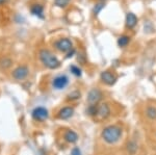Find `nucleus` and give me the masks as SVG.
<instances>
[{
    "instance_id": "1",
    "label": "nucleus",
    "mask_w": 156,
    "mask_h": 155,
    "mask_svg": "<svg viewBox=\"0 0 156 155\" xmlns=\"http://www.w3.org/2000/svg\"><path fill=\"white\" fill-rule=\"evenodd\" d=\"M123 130L120 126L117 125H109L105 127L101 132V139L108 145H115L121 139Z\"/></svg>"
},
{
    "instance_id": "2",
    "label": "nucleus",
    "mask_w": 156,
    "mask_h": 155,
    "mask_svg": "<svg viewBox=\"0 0 156 155\" xmlns=\"http://www.w3.org/2000/svg\"><path fill=\"white\" fill-rule=\"evenodd\" d=\"M40 59L49 69H57L60 66V62L57 59V57L54 55L52 52H50L47 49H42L39 53Z\"/></svg>"
},
{
    "instance_id": "3",
    "label": "nucleus",
    "mask_w": 156,
    "mask_h": 155,
    "mask_svg": "<svg viewBox=\"0 0 156 155\" xmlns=\"http://www.w3.org/2000/svg\"><path fill=\"white\" fill-rule=\"evenodd\" d=\"M110 112H112V111H110L109 104L104 102V103H101L97 106L96 118L98 120H106L107 118H109Z\"/></svg>"
},
{
    "instance_id": "4",
    "label": "nucleus",
    "mask_w": 156,
    "mask_h": 155,
    "mask_svg": "<svg viewBox=\"0 0 156 155\" xmlns=\"http://www.w3.org/2000/svg\"><path fill=\"white\" fill-rule=\"evenodd\" d=\"M102 97H103L102 92L100 91L99 89H97V87H94V89L90 90L89 92V94H87V102H89L90 104L95 105V104H97L98 102L102 99Z\"/></svg>"
},
{
    "instance_id": "5",
    "label": "nucleus",
    "mask_w": 156,
    "mask_h": 155,
    "mask_svg": "<svg viewBox=\"0 0 156 155\" xmlns=\"http://www.w3.org/2000/svg\"><path fill=\"white\" fill-rule=\"evenodd\" d=\"M54 46L56 47L57 50L62 52H69L73 50V44L69 39H60L55 42Z\"/></svg>"
},
{
    "instance_id": "6",
    "label": "nucleus",
    "mask_w": 156,
    "mask_h": 155,
    "mask_svg": "<svg viewBox=\"0 0 156 155\" xmlns=\"http://www.w3.org/2000/svg\"><path fill=\"white\" fill-rule=\"evenodd\" d=\"M100 79L102 80L103 83L107 84V86H114V84L117 82L118 77L110 71H103L101 74H100Z\"/></svg>"
},
{
    "instance_id": "7",
    "label": "nucleus",
    "mask_w": 156,
    "mask_h": 155,
    "mask_svg": "<svg viewBox=\"0 0 156 155\" xmlns=\"http://www.w3.org/2000/svg\"><path fill=\"white\" fill-rule=\"evenodd\" d=\"M68 83H69V78L66 75H58L52 81V86L55 90H62L68 86Z\"/></svg>"
},
{
    "instance_id": "8",
    "label": "nucleus",
    "mask_w": 156,
    "mask_h": 155,
    "mask_svg": "<svg viewBox=\"0 0 156 155\" xmlns=\"http://www.w3.org/2000/svg\"><path fill=\"white\" fill-rule=\"evenodd\" d=\"M49 114H48V111H47L45 107H42V106H39V107H36V108L32 111V118L37 121H44L48 118Z\"/></svg>"
},
{
    "instance_id": "9",
    "label": "nucleus",
    "mask_w": 156,
    "mask_h": 155,
    "mask_svg": "<svg viewBox=\"0 0 156 155\" xmlns=\"http://www.w3.org/2000/svg\"><path fill=\"white\" fill-rule=\"evenodd\" d=\"M28 68L25 66H21V67H18L16 70L14 71V73H12V76H14L15 79H17V80H23L25 77L28 75Z\"/></svg>"
},
{
    "instance_id": "10",
    "label": "nucleus",
    "mask_w": 156,
    "mask_h": 155,
    "mask_svg": "<svg viewBox=\"0 0 156 155\" xmlns=\"http://www.w3.org/2000/svg\"><path fill=\"white\" fill-rule=\"evenodd\" d=\"M73 114H74V108L71 106H66V107H62V108L58 111L57 117L62 120H67V119L71 118Z\"/></svg>"
},
{
    "instance_id": "11",
    "label": "nucleus",
    "mask_w": 156,
    "mask_h": 155,
    "mask_svg": "<svg viewBox=\"0 0 156 155\" xmlns=\"http://www.w3.org/2000/svg\"><path fill=\"white\" fill-rule=\"evenodd\" d=\"M125 24H126L127 28H129V29L134 28L137 24V17L135 16L133 12H127L126 20H125Z\"/></svg>"
},
{
    "instance_id": "12",
    "label": "nucleus",
    "mask_w": 156,
    "mask_h": 155,
    "mask_svg": "<svg viewBox=\"0 0 156 155\" xmlns=\"http://www.w3.org/2000/svg\"><path fill=\"white\" fill-rule=\"evenodd\" d=\"M65 139H66L68 143H71V144L76 143L78 141V134L73 130H68L65 133Z\"/></svg>"
},
{
    "instance_id": "13",
    "label": "nucleus",
    "mask_w": 156,
    "mask_h": 155,
    "mask_svg": "<svg viewBox=\"0 0 156 155\" xmlns=\"http://www.w3.org/2000/svg\"><path fill=\"white\" fill-rule=\"evenodd\" d=\"M30 11H31V12L34 15H36V16L37 17H41V18H43V12H44V7H43V5H41V4H34V5L31 6V9H30Z\"/></svg>"
},
{
    "instance_id": "14",
    "label": "nucleus",
    "mask_w": 156,
    "mask_h": 155,
    "mask_svg": "<svg viewBox=\"0 0 156 155\" xmlns=\"http://www.w3.org/2000/svg\"><path fill=\"white\" fill-rule=\"evenodd\" d=\"M146 116L148 119L154 121L156 120V107L155 106H148L146 108Z\"/></svg>"
},
{
    "instance_id": "15",
    "label": "nucleus",
    "mask_w": 156,
    "mask_h": 155,
    "mask_svg": "<svg viewBox=\"0 0 156 155\" xmlns=\"http://www.w3.org/2000/svg\"><path fill=\"white\" fill-rule=\"evenodd\" d=\"M130 42V37L128 36H121L119 39H118V46L121 47V48H124L126 47Z\"/></svg>"
},
{
    "instance_id": "16",
    "label": "nucleus",
    "mask_w": 156,
    "mask_h": 155,
    "mask_svg": "<svg viewBox=\"0 0 156 155\" xmlns=\"http://www.w3.org/2000/svg\"><path fill=\"white\" fill-rule=\"evenodd\" d=\"M127 150L130 155H134L137 151V145L135 142H129L127 144Z\"/></svg>"
},
{
    "instance_id": "17",
    "label": "nucleus",
    "mask_w": 156,
    "mask_h": 155,
    "mask_svg": "<svg viewBox=\"0 0 156 155\" xmlns=\"http://www.w3.org/2000/svg\"><path fill=\"white\" fill-rule=\"evenodd\" d=\"M104 6H105V3L103 1L99 2V3H97L96 5L94 6V9H93V14H94L95 16H98V15H99V12H101L103 9H104Z\"/></svg>"
},
{
    "instance_id": "18",
    "label": "nucleus",
    "mask_w": 156,
    "mask_h": 155,
    "mask_svg": "<svg viewBox=\"0 0 156 155\" xmlns=\"http://www.w3.org/2000/svg\"><path fill=\"white\" fill-rule=\"evenodd\" d=\"M54 3L58 7H66L70 3V0H54Z\"/></svg>"
},
{
    "instance_id": "19",
    "label": "nucleus",
    "mask_w": 156,
    "mask_h": 155,
    "mask_svg": "<svg viewBox=\"0 0 156 155\" xmlns=\"http://www.w3.org/2000/svg\"><path fill=\"white\" fill-rule=\"evenodd\" d=\"M70 70H71V72L75 75V76H77V77L81 76V69H79L78 67H76V66H71V67H70Z\"/></svg>"
},
{
    "instance_id": "20",
    "label": "nucleus",
    "mask_w": 156,
    "mask_h": 155,
    "mask_svg": "<svg viewBox=\"0 0 156 155\" xmlns=\"http://www.w3.org/2000/svg\"><path fill=\"white\" fill-rule=\"evenodd\" d=\"M68 97H69V99H71V100L78 99V98H79V97H80V93H79V92H74V93L70 94Z\"/></svg>"
},
{
    "instance_id": "21",
    "label": "nucleus",
    "mask_w": 156,
    "mask_h": 155,
    "mask_svg": "<svg viewBox=\"0 0 156 155\" xmlns=\"http://www.w3.org/2000/svg\"><path fill=\"white\" fill-rule=\"evenodd\" d=\"M71 155H82V153H81V151H80V149H79V148L75 147V148H73V149H72Z\"/></svg>"
},
{
    "instance_id": "22",
    "label": "nucleus",
    "mask_w": 156,
    "mask_h": 155,
    "mask_svg": "<svg viewBox=\"0 0 156 155\" xmlns=\"http://www.w3.org/2000/svg\"><path fill=\"white\" fill-rule=\"evenodd\" d=\"M7 0H0V4H2V3H4V2H6Z\"/></svg>"
},
{
    "instance_id": "23",
    "label": "nucleus",
    "mask_w": 156,
    "mask_h": 155,
    "mask_svg": "<svg viewBox=\"0 0 156 155\" xmlns=\"http://www.w3.org/2000/svg\"><path fill=\"white\" fill-rule=\"evenodd\" d=\"M101 1H104V0H101Z\"/></svg>"
}]
</instances>
